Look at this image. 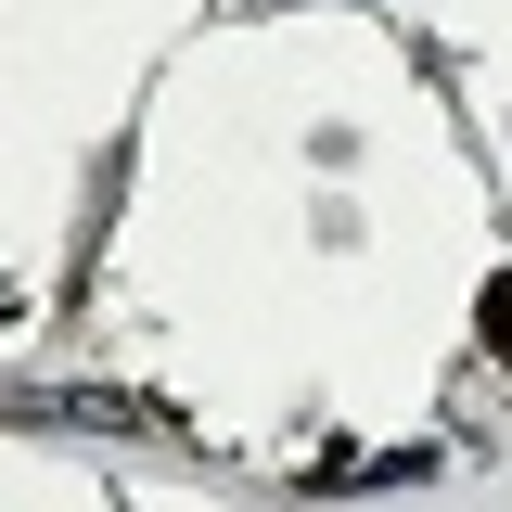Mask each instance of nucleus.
I'll use <instances>...</instances> for the list:
<instances>
[{
    "instance_id": "obj_1",
    "label": "nucleus",
    "mask_w": 512,
    "mask_h": 512,
    "mask_svg": "<svg viewBox=\"0 0 512 512\" xmlns=\"http://www.w3.org/2000/svg\"><path fill=\"white\" fill-rule=\"evenodd\" d=\"M487 333H500V346H512V282H500V295H487Z\"/></svg>"
}]
</instances>
